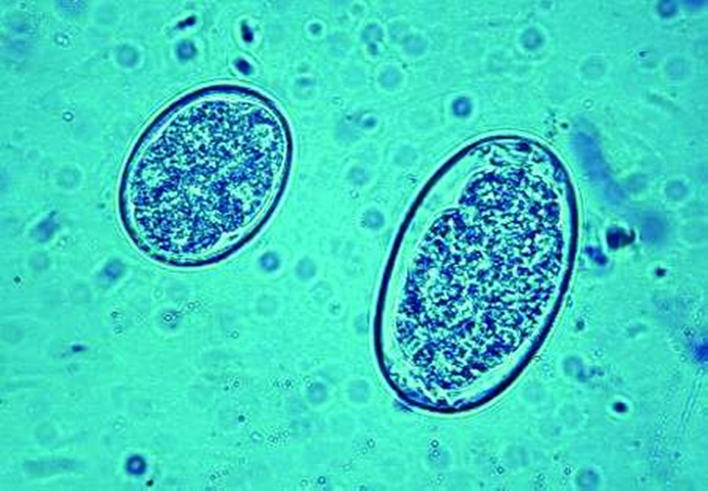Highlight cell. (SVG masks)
<instances>
[{"instance_id":"6da1fadb","label":"cell","mask_w":708,"mask_h":491,"mask_svg":"<svg viewBox=\"0 0 708 491\" xmlns=\"http://www.w3.org/2000/svg\"><path fill=\"white\" fill-rule=\"evenodd\" d=\"M285 151L281 126L262 105L220 99L187 107L131 176L133 218L142 240L170 257L223 245L267 206Z\"/></svg>"},{"instance_id":"7a4b0ae2","label":"cell","mask_w":708,"mask_h":491,"mask_svg":"<svg viewBox=\"0 0 708 491\" xmlns=\"http://www.w3.org/2000/svg\"><path fill=\"white\" fill-rule=\"evenodd\" d=\"M454 108L458 113H464L469 108V104L467 99H460L455 103Z\"/></svg>"}]
</instances>
